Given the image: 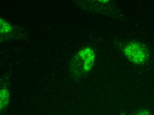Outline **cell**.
<instances>
[{
	"label": "cell",
	"instance_id": "cell-5",
	"mask_svg": "<svg viewBox=\"0 0 154 115\" xmlns=\"http://www.w3.org/2000/svg\"><path fill=\"white\" fill-rule=\"evenodd\" d=\"M136 115H151L147 110H142L138 112Z\"/></svg>",
	"mask_w": 154,
	"mask_h": 115
},
{
	"label": "cell",
	"instance_id": "cell-6",
	"mask_svg": "<svg viewBox=\"0 0 154 115\" xmlns=\"http://www.w3.org/2000/svg\"><path fill=\"white\" fill-rule=\"evenodd\" d=\"M125 115L123 114H120V115Z\"/></svg>",
	"mask_w": 154,
	"mask_h": 115
},
{
	"label": "cell",
	"instance_id": "cell-4",
	"mask_svg": "<svg viewBox=\"0 0 154 115\" xmlns=\"http://www.w3.org/2000/svg\"><path fill=\"white\" fill-rule=\"evenodd\" d=\"M11 27L6 21L1 20V33H6L11 31Z\"/></svg>",
	"mask_w": 154,
	"mask_h": 115
},
{
	"label": "cell",
	"instance_id": "cell-3",
	"mask_svg": "<svg viewBox=\"0 0 154 115\" xmlns=\"http://www.w3.org/2000/svg\"><path fill=\"white\" fill-rule=\"evenodd\" d=\"M8 92L6 89H3L1 91V109H4L8 104L9 95Z\"/></svg>",
	"mask_w": 154,
	"mask_h": 115
},
{
	"label": "cell",
	"instance_id": "cell-2",
	"mask_svg": "<svg viewBox=\"0 0 154 115\" xmlns=\"http://www.w3.org/2000/svg\"><path fill=\"white\" fill-rule=\"evenodd\" d=\"M94 51L90 47H86L81 50L77 55L78 62L81 64L82 70L85 72H88L91 70L95 61Z\"/></svg>",
	"mask_w": 154,
	"mask_h": 115
},
{
	"label": "cell",
	"instance_id": "cell-1",
	"mask_svg": "<svg viewBox=\"0 0 154 115\" xmlns=\"http://www.w3.org/2000/svg\"><path fill=\"white\" fill-rule=\"evenodd\" d=\"M124 55L131 62L137 65H143L148 61L150 52L143 44L133 41L128 43L123 49Z\"/></svg>",
	"mask_w": 154,
	"mask_h": 115
}]
</instances>
